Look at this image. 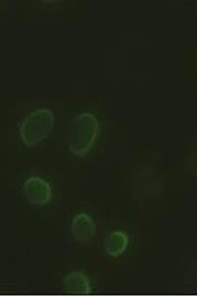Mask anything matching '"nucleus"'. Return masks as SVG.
<instances>
[{"label":"nucleus","mask_w":197,"mask_h":296,"mask_svg":"<svg viewBox=\"0 0 197 296\" xmlns=\"http://www.w3.org/2000/svg\"><path fill=\"white\" fill-rule=\"evenodd\" d=\"M66 292L76 295L88 294L91 287L87 277L82 272H72L67 274L63 280Z\"/></svg>","instance_id":"nucleus-5"},{"label":"nucleus","mask_w":197,"mask_h":296,"mask_svg":"<svg viewBox=\"0 0 197 296\" xmlns=\"http://www.w3.org/2000/svg\"><path fill=\"white\" fill-rule=\"evenodd\" d=\"M128 242L126 233L117 231L113 232L105 239V248L110 255L117 256L124 252Z\"/></svg>","instance_id":"nucleus-6"},{"label":"nucleus","mask_w":197,"mask_h":296,"mask_svg":"<svg viewBox=\"0 0 197 296\" xmlns=\"http://www.w3.org/2000/svg\"><path fill=\"white\" fill-rule=\"evenodd\" d=\"M96 122L91 115L83 113L72 121L69 148L73 153L81 155L89 149L96 135Z\"/></svg>","instance_id":"nucleus-2"},{"label":"nucleus","mask_w":197,"mask_h":296,"mask_svg":"<svg viewBox=\"0 0 197 296\" xmlns=\"http://www.w3.org/2000/svg\"><path fill=\"white\" fill-rule=\"evenodd\" d=\"M54 118L51 111L40 109L31 114L23 121L20 129L23 142L33 146L47 137L53 129Z\"/></svg>","instance_id":"nucleus-1"},{"label":"nucleus","mask_w":197,"mask_h":296,"mask_svg":"<svg viewBox=\"0 0 197 296\" xmlns=\"http://www.w3.org/2000/svg\"><path fill=\"white\" fill-rule=\"evenodd\" d=\"M71 232L75 240L87 242L95 236L96 226L89 216L83 213L79 214L72 221Z\"/></svg>","instance_id":"nucleus-4"},{"label":"nucleus","mask_w":197,"mask_h":296,"mask_svg":"<svg viewBox=\"0 0 197 296\" xmlns=\"http://www.w3.org/2000/svg\"><path fill=\"white\" fill-rule=\"evenodd\" d=\"M23 191L28 201L34 205L47 204L51 197V188L49 183L38 177H32L26 181Z\"/></svg>","instance_id":"nucleus-3"}]
</instances>
